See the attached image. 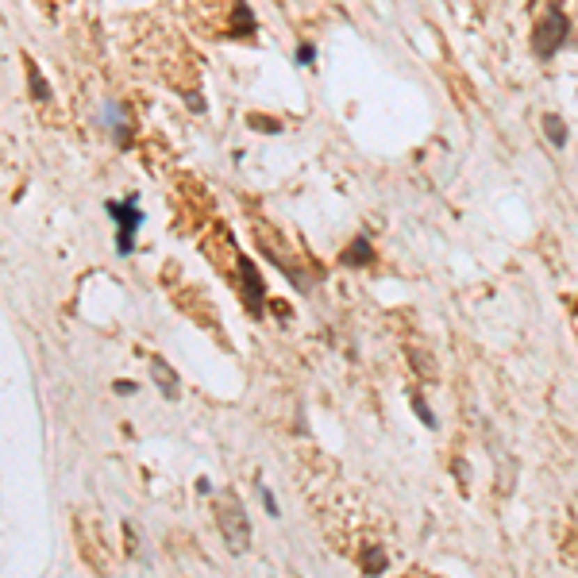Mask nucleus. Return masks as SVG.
Returning a JSON list of instances; mask_svg holds the SVG:
<instances>
[{
	"label": "nucleus",
	"mask_w": 578,
	"mask_h": 578,
	"mask_svg": "<svg viewBox=\"0 0 578 578\" xmlns=\"http://www.w3.org/2000/svg\"><path fill=\"white\" fill-rule=\"evenodd\" d=\"M544 132H547V139H552V147H567V124H563L555 112L544 116Z\"/></svg>",
	"instance_id": "obj_9"
},
{
	"label": "nucleus",
	"mask_w": 578,
	"mask_h": 578,
	"mask_svg": "<svg viewBox=\"0 0 578 578\" xmlns=\"http://www.w3.org/2000/svg\"><path fill=\"white\" fill-rule=\"evenodd\" d=\"M413 413L416 416H421V424H424V428H436V413H432V409H428V401H424V397L421 393H413Z\"/></svg>",
	"instance_id": "obj_11"
},
{
	"label": "nucleus",
	"mask_w": 578,
	"mask_h": 578,
	"mask_svg": "<svg viewBox=\"0 0 578 578\" xmlns=\"http://www.w3.org/2000/svg\"><path fill=\"white\" fill-rule=\"evenodd\" d=\"M150 378H155V386H158V393L162 397H178L182 393V382H178V374L166 366V359H150Z\"/></svg>",
	"instance_id": "obj_6"
},
{
	"label": "nucleus",
	"mask_w": 578,
	"mask_h": 578,
	"mask_svg": "<svg viewBox=\"0 0 578 578\" xmlns=\"http://www.w3.org/2000/svg\"><path fill=\"white\" fill-rule=\"evenodd\" d=\"M343 266H370L374 263V247H370V235H355V243L343 251V258H339Z\"/></svg>",
	"instance_id": "obj_7"
},
{
	"label": "nucleus",
	"mask_w": 578,
	"mask_h": 578,
	"mask_svg": "<svg viewBox=\"0 0 578 578\" xmlns=\"http://www.w3.org/2000/svg\"><path fill=\"white\" fill-rule=\"evenodd\" d=\"M104 212L116 220V255L127 258L135 251V231L143 224V208L139 201H104Z\"/></svg>",
	"instance_id": "obj_2"
},
{
	"label": "nucleus",
	"mask_w": 578,
	"mask_h": 578,
	"mask_svg": "<svg viewBox=\"0 0 578 578\" xmlns=\"http://www.w3.org/2000/svg\"><path fill=\"white\" fill-rule=\"evenodd\" d=\"M297 62H301V66H313V62H316V47H313V42H301V47H297Z\"/></svg>",
	"instance_id": "obj_14"
},
{
	"label": "nucleus",
	"mask_w": 578,
	"mask_h": 578,
	"mask_svg": "<svg viewBox=\"0 0 578 578\" xmlns=\"http://www.w3.org/2000/svg\"><path fill=\"white\" fill-rule=\"evenodd\" d=\"M235 266H240L243 305H247L251 316H263V308H266V289H263V278H258V266L251 263L247 255H235Z\"/></svg>",
	"instance_id": "obj_4"
},
{
	"label": "nucleus",
	"mask_w": 578,
	"mask_h": 578,
	"mask_svg": "<svg viewBox=\"0 0 578 578\" xmlns=\"http://www.w3.org/2000/svg\"><path fill=\"white\" fill-rule=\"evenodd\" d=\"M197 494H212V482H208V478H197Z\"/></svg>",
	"instance_id": "obj_16"
},
{
	"label": "nucleus",
	"mask_w": 578,
	"mask_h": 578,
	"mask_svg": "<svg viewBox=\"0 0 578 578\" xmlns=\"http://www.w3.org/2000/svg\"><path fill=\"white\" fill-rule=\"evenodd\" d=\"M386 552H382L378 544H366L363 547V555H359V567H363V575H382L386 570Z\"/></svg>",
	"instance_id": "obj_8"
},
{
	"label": "nucleus",
	"mask_w": 578,
	"mask_h": 578,
	"mask_svg": "<svg viewBox=\"0 0 578 578\" xmlns=\"http://www.w3.org/2000/svg\"><path fill=\"white\" fill-rule=\"evenodd\" d=\"M104 124L108 132H112V139L120 143V147H132V120H127V108L120 104V100H104Z\"/></svg>",
	"instance_id": "obj_5"
},
{
	"label": "nucleus",
	"mask_w": 578,
	"mask_h": 578,
	"mask_svg": "<svg viewBox=\"0 0 578 578\" xmlns=\"http://www.w3.org/2000/svg\"><path fill=\"white\" fill-rule=\"evenodd\" d=\"M251 127H255V132H270V135H278V132H281L278 120H263V116H251Z\"/></svg>",
	"instance_id": "obj_13"
},
{
	"label": "nucleus",
	"mask_w": 578,
	"mask_h": 578,
	"mask_svg": "<svg viewBox=\"0 0 578 578\" xmlns=\"http://www.w3.org/2000/svg\"><path fill=\"white\" fill-rule=\"evenodd\" d=\"M27 77H31V97L39 100V104H47L50 100V85L42 81V74L35 70V62H27Z\"/></svg>",
	"instance_id": "obj_10"
},
{
	"label": "nucleus",
	"mask_w": 578,
	"mask_h": 578,
	"mask_svg": "<svg viewBox=\"0 0 578 578\" xmlns=\"http://www.w3.org/2000/svg\"><path fill=\"white\" fill-rule=\"evenodd\" d=\"M258 497H263V505H266V513H270V517H281V509H278V497H274L270 490L263 486V482H258Z\"/></svg>",
	"instance_id": "obj_12"
},
{
	"label": "nucleus",
	"mask_w": 578,
	"mask_h": 578,
	"mask_svg": "<svg viewBox=\"0 0 578 578\" xmlns=\"http://www.w3.org/2000/svg\"><path fill=\"white\" fill-rule=\"evenodd\" d=\"M112 389H116V393H120V397H132V393H135V382H124V378H120Z\"/></svg>",
	"instance_id": "obj_15"
},
{
	"label": "nucleus",
	"mask_w": 578,
	"mask_h": 578,
	"mask_svg": "<svg viewBox=\"0 0 578 578\" xmlns=\"http://www.w3.org/2000/svg\"><path fill=\"white\" fill-rule=\"evenodd\" d=\"M216 524H220L224 544H228L235 555H243L251 547V520H247V509H243V501L235 494H228L220 505H216Z\"/></svg>",
	"instance_id": "obj_1"
},
{
	"label": "nucleus",
	"mask_w": 578,
	"mask_h": 578,
	"mask_svg": "<svg viewBox=\"0 0 578 578\" xmlns=\"http://www.w3.org/2000/svg\"><path fill=\"white\" fill-rule=\"evenodd\" d=\"M570 35V19L563 16L559 4H552L547 8V16L536 24V35H532V50H536V58H552L563 50V42H567Z\"/></svg>",
	"instance_id": "obj_3"
}]
</instances>
